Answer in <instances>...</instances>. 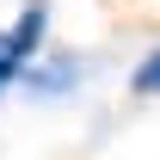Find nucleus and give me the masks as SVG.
I'll use <instances>...</instances> for the list:
<instances>
[{"label": "nucleus", "instance_id": "f03ea898", "mask_svg": "<svg viewBox=\"0 0 160 160\" xmlns=\"http://www.w3.org/2000/svg\"><path fill=\"white\" fill-rule=\"evenodd\" d=\"M129 86H136V92H148V99L160 92V43L142 56V68H136V80H129Z\"/></svg>", "mask_w": 160, "mask_h": 160}, {"label": "nucleus", "instance_id": "f257e3e1", "mask_svg": "<svg viewBox=\"0 0 160 160\" xmlns=\"http://www.w3.org/2000/svg\"><path fill=\"white\" fill-rule=\"evenodd\" d=\"M43 25H49V6L31 0V6L19 12V25H6V31H0V92L31 68V56H37V43H43Z\"/></svg>", "mask_w": 160, "mask_h": 160}]
</instances>
